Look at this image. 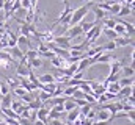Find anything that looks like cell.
Instances as JSON below:
<instances>
[{"label": "cell", "mask_w": 135, "mask_h": 125, "mask_svg": "<svg viewBox=\"0 0 135 125\" xmlns=\"http://www.w3.org/2000/svg\"><path fill=\"white\" fill-rule=\"evenodd\" d=\"M91 5H94L93 2H88V3H85L83 6H80V8H77V9H74L72 11V14H71V20H69V27H74V25H77V24H80L82 20H83V17L88 14V11L91 9Z\"/></svg>", "instance_id": "cell-1"}, {"label": "cell", "mask_w": 135, "mask_h": 125, "mask_svg": "<svg viewBox=\"0 0 135 125\" xmlns=\"http://www.w3.org/2000/svg\"><path fill=\"white\" fill-rule=\"evenodd\" d=\"M14 62L13 56L5 52V50H0V69H9V66Z\"/></svg>", "instance_id": "cell-2"}, {"label": "cell", "mask_w": 135, "mask_h": 125, "mask_svg": "<svg viewBox=\"0 0 135 125\" xmlns=\"http://www.w3.org/2000/svg\"><path fill=\"white\" fill-rule=\"evenodd\" d=\"M52 42L57 45V47H61V49H66V50H69L71 49V39L68 38L66 34L65 36H54V39H52Z\"/></svg>", "instance_id": "cell-3"}, {"label": "cell", "mask_w": 135, "mask_h": 125, "mask_svg": "<svg viewBox=\"0 0 135 125\" xmlns=\"http://www.w3.org/2000/svg\"><path fill=\"white\" fill-rule=\"evenodd\" d=\"M66 36L72 41V39H75V38H79L80 34H83V30H82V25L80 24H77V25H74V27H69L66 28Z\"/></svg>", "instance_id": "cell-4"}, {"label": "cell", "mask_w": 135, "mask_h": 125, "mask_svg": "<svg viewBox=\"0 0 135 125\" xmlns=\"http://www.w3.org/2000/svg\"><path fill=\"white\" fill-rule=\"evenodd\" d=\"M94 121H98V122H110V121H113V114H110L107 110H99V111H96V119Z\"/></svg>", "instance_id": "cell-5"}, {"label": "cell", "mask_w": 135, "mask_h": 125, "mask_svg": "<svg viewBox=\"0 0 135 125\" xmlns=\"http://www.w3.org/2000/svg\"><path fill=\"white\" fill-rule=\"evenodd\" d=\"M116 47H127V45H134V38H127V36H118L115 41Z\"/></svg>", "instance_id": "cell-6"}, {"label": "cell", "mask_w": 135, "mask_h": 125, "mask_svg": "<svg viewBox=\"0 0 135 125\" xmlns=\"http://www.w3.org/2000/svg\"><path fill=\"white\" fill-rule=\"evenodd\" d=\"M30 67L28 66H25V64H17V69H16V75L19 77V78H27L28 77V74H30Z\"/></svg>", "instance_id": "cell-7"}, {"label": "cell", "mask_w": 135, "mask_h": 125, "mask_svg": "<svg viewBox=\"0 0 135 125\" xmlns=\"http://www.w3.org/2000/svg\"><path fill=\"white\" fill-rule=\"evenodd\" d=\"M47 116H49V108L41 106L39 110H36V121H42L46 124L47 122Z\"/></svg>", "instance_id": "cell-8"}, {"label": "cell", "mask_w": 135, "mask_h": 125, "mask_svg": "<svg viewBox=\"0 0 135 125\" xmlns=\"http://www.w3.org/2000/svg\"><path fill=\"white\" fill-rule=\"evenodd\" d=\"M8 53L13 56V60H21L22 56H24V50L19 47V45H16V47H11V49H8Z\"/></svg>", "instance_id": "cell-9"}, {"label": "cell", "mask_w": 135, "mask_h": 125, "mask_svg": "<svg viewBox=\"0 0 135 125\" xmlns=\"http://www.w3.org/2000/svg\"><path fill=\"white\" fill-rule=\"evenodd\" d=\"M132 94H134V88H132V86H123V88L118 91L116 97H118V98H126V97H129V95H132Z\"/></svg>", "instance_id": "cell-10"}, {"label": "cell", "mask_w": 135, "mask_h": 125, "mask_svg": "<svg viewBox=\"0 0 135 125\" xmlns=\"http://www.w3.org/2000/svg\"><path fill=\"white\" fill-rule=\"evenodd\" d=\"M38 81L41 85H50V83H55V75L54 74H44L41 77H38Z\"/></svg>", "instance_id": "cell-11"}, {"label": "cell", "mask_w": 135, "mask_h": 125, "mask_svg": "<svg viewBox=\"0 0 135 125\" xmlns=\"http://www.w3.org/2000/svg\"><path fill=\"white\" fill-rule=\"evenodd\" d=\"M90 66H91V60L85 56V58H82L80 61L77 62V72H83V70H86Z\"/></svg>", "instance_id": "cell-12"}, {"label": "cell", "mask_w": 135, "mask_h": 125, "mask_svg": "<svg viewBox=\"0 0 135 125\" xmlns=\"http://www.w3.org/2000/svg\"><path fill=\"white\" fill-rule=\"evenodd\" d=\"M99 53H102L101 45L91 47V49H86V50H85V56H86V58H93V56H96V55H99Z\"/></svg>", "instance_id": "cell-13"}, {"label": "cell", "mask_w": 135, "mask_h": 125, "mask_svg": "<svg viewBox=\"0 0 135 125\" xmlns=\"http://www.w3.org/2000/svg\"><path fill=\"white\" fill-rule=\"evenodd\" d=\"M119 74H121V77H134L135 75L134 66H123Z\"/></svg>", "instance_id": "cell-14"}, {"label": "cell", "mask_w": 135, "mask_h": 125, "mask_svg": "<svg viewBox=\"0 0 135 125\" xmlns=\"http://www.w3.org/2000/svg\"><path fill=\"white\" fill-rule=\"evenodd\" d=\"M0 98H2V102H0V110L11 106V102H13V95H11V94H6V95H3V97H0Z\"/></svg>", "instance_id": "cell-15"}, {"label": "cell", "mask_w": 135, "mask_h": 125, "mask_svg": "<svg viewBox=\"0 0 135 125\" xmlns=\"http://www.w3.org/2000/svg\"><path fill=\"white\" fill-rule=\"evenodd\" d=\"M79 116H80V110H79V108L75 106L74 110L68 111V122H69V124H72V122H74V121H75V119H77Z\"/></svg>", "instance_id": "cell-16"}, {"label": "cell", "mask_w": 135, "mask_h": 125, "mask_svg": "<svg viewBox=\"0 0 135 125\" xmlns=\"http://www.w3.org/2000/svg\"><path fill=\"white\" fill-rule=\"evenodd\" d=\"M134 77H121L118 80V85L123 88V86H134Z\"/></svg>", "instance_id": "cell-17"}, {"label": "cell", "mask_w": 135, "mask_h": 125, "mask_svg": "<svg viewBox=\"0 0 135 125\" xmlns=\"http://www.w3.org/2000/svg\"><path fill=\"white\" fill-rule=\"evenodd\" d=\"M24 56H25L27 61H30V60H33V58H39V53H38L36 49H28V50L24 52Z\"/></svg>", "instance_id": "cell-18"}, {"label": "cell", "mask_w": 135, "mask_h": 125, "mask_svg": "<svg viewBox=\"0 0 135 125\" xmlns=\"http://www.w3.org/2000/svg\"><path fill=\"white\" fill-rule=\"evenodd\" d=\"M129 14H132V6H129V5H121V9H119V13L116 14V17H123V16H129Z\"/></svg>", "instance_id": "cell-19"}, {"label": "cell", "mask_w": 135, "mask_h": 125, "mask_svg": "<svg viewBox=\"0 0 135 125\" xmlns=\"http://www.w3.org/2000/svg\"><path fill=\"white\" fill-rule=\"evenodd\" d=\"M41 106H44V105H42V102H41L39 98H33V100H32V102L27 105V108H28V110H33V111L39 110Z\"/></svg>", "instance_id": "cell-20"}, {"label": "cell", "mask_w": 135, "mask_h": 125, "mask_svg": "<svg viewBox=\"0 0 135 125\" xmlns=\"http://www.w3.org/2000/svg\"><path fill=\"white\" fill-rule=\"evenodd\" d=\"M16 41H17V45H27L28 49H33V47H32V42H30V38H25V36L21 34Z\"/></svg>", "instance_id": "cell-21"}, {"label": "cell", "mask_w": 135, "mask_h": 125, "mask_svg": "<svg viewBox=\"0 0 135 125\" xmlns=\"http://www.w3.org/2000/svg\"><path fill=\"white\" fill-rule=\"evenodd\" d=\"M101 22H102L104 28H110V30H113V27L116 25V19H107L105 17V19H102Z\"/></svg>", "instance_id": "cell-22"}, {"label": "cell", "mask_w": 135, "mask_h": 125, "mask_svg": "<svg viewBox=\"0 0 135 125\" xmlns=\"http://www.w3.org/2000/svg\"><path fill=\"white\" fill-rule=\"evenodd\" d=\"M113 31H115L118 36H126V27H124L123 24H119L118 20H116V25L113 27Z\"/></svg>", "instance_id": "cell-23"}, {"label": "cell", "mask_w": 135, "mask_h": 125, "mask_svg": "<svg viewBox=\"0 0 135 125\" xmlns=\"http://www.w3.org/2000/svg\"><path fill=\"white\" fill-rule=\"evenodd\" d=\"M27 66H28L30 69H39V67L42 66V61H41V58H33V60L27 61Z\"/></svg>", "instance_id": "cell-24"}, {"label": "cell", "mask_w": 135, "mask_h": 125, "mask_svg": "<svg viewBox=\"0 0 135 125\" xmlns=\"http://www.w3.org/2000/svg\"><path fill=\"white\" fill-rule=\"evenodd\" d=\"M121 89V86L118 85V81L115 83H108L107 85V92H112V94H118V91Z\"/></svg>", "instance_id": "cell-25"}, {"label": "cell", "mask_w": 135, "mask_h": 125, "mask_svg": "<svg viewBox=\"0 0 135 125\" xmlns=\"http://www.w3.org/2000/svg\"><path fill=\"white\" fill-rule=\"evenodd\" d=\"M74 108H75L74 100H72V98H66V102L63 103V111L68 113V111H71V110H74Z\"/></svg>", "instance_id": "cell-26"}, {"label": "cell", "mask_w": 135, "mask_h": 125, "mask_svg": "<svg viewBox=\"0 0 135 125\" xmlns=\"http://www.w3.org/2000/svg\"><path fill=\"white\" fill-rule=\"evenodd\" d=\"M93 9H94V14H96V22H101L102 19H105V11L104 9L98 8V6H94Z\"/></svg>", "instance_id": "cell-27"}, {"label": "cell", "mask_w": 135, "mask_h": 125, "mask_svg": "<svg viewBox=\"0 0 135 125\" xmlns=\"http://www.w3.org/2000/svg\"><path fill=\"white\" fill-rule=\"evenodd\" d=\"M102 33H104V34H105L110 41H115V39L118 38V34H116L113 30H110V28H104V27H102Z\"/></svg>", "instance_id": "cell-28"}, {"label": "cell", "mask_w": 135, "mask_h": 125, "mask_svg": "<svg viewBox=\"0 0 135 125\" xmlns=\"http://www.w3.org/2000/svg\"><path fill=\"white\" fill-rule=\"evenodd\" d=\"M101 47H102V52H113V50L116 49V45H115L113 41H108L105 45H101Z\"/></svg>", "instance_id": "cell-29"}, {"label": "cell", "mask_w": 135, "mask_h": 125, "mask_svg": "<svg viewBox=\"0 0 135 125\" xmlns=\"http://www.w3.org/2000/svg\"><path fill=\"white\" fill-rule=\"evenodd\" d=\"M98 22H80V25H82V30H83V33H86L88 30H91L94 25H96Z\"/></svg>", "instance_id": "cell-30"}, {"label": "cell", "mask_w": 135, "mask_h": 125, "mask_svg": "<svg viewBox=\"0 0 135 125\" xmlns=\"http://www.w3.org/2000/svg\"><path fill=\"white\" fill-rule=\"evenodd\" d=\"M119 9H121V3H113V5H110L108 13H112L113 16H116V14L119 13Z\"/></svg>", "instance_id": "cell-31"}, {"label": "cell", "mask_w": 135, "mask_h": 125, "mask_svg": "<svg viewBox=\"0 0 135 125\" xmlns=\"http://www.w3.org/2000/svg\"><path fill=\"white\" fill-rule=\"evenodd\" d=\"M38 98H39V100L42 102V105H44V103H46L47 100H50V98H52V95H50L49 92H44V91H39V97H38Z\"/></svg>", "instance_id": "cell-32"}, {"label": "cell", "mask_w": 135, "mask_h": 125, "mask_svg": "<svg viewBox=\"0 0 135 125\" xmlns=\"http://www.w3.org/2000/svg\"><path fill=\"white\" fill-rule=\"evenodd\" d=\"M49 119H61L63 117V113H57V111H54V110H49V116H47Z\"/></svg>", "instance_id": "cell-33"}, {"label": "cell", "mask_w": 135, "mask_h": 125, "mask_svg": "<svg viewBox=\"0 0 135 125\" xmlns=\"http://www.w3.org/2000/svg\"><path fill=\"white\" fill-rule=\"evenodd\" d=\"M75 89H77L75 86H68L66 89H63V95H65V97H71L72 94L75 92Z\"/></svg>", "instance_id": "cell-34"}, {"label": "cell", "mask_w": 135, "mask_h": 125, "mask_svg": "<svg viewBox=\"0 0 135 125\" xmlns=\"http://www.w3.org/2000/svg\"><path fill=\"white\" fill-rule=\"evenodd\" d=\"M13 94H14V95H17V97H22V95H25V94H27V91H25L24 88L17 86V88H14V89H13Z\"/></svg>", "instance_id": "cell-35"}, {"label": "cell", "mask_w": 135, "mask_h": 125, "mask_svg": "<svg viewBox=\"0 0 135 125\" xmlns=\"http://www.w3.org/2000/svg\"><path fill=\"white\" fill-rule=\"evenodd\" d=\"M6 85H8V88H17L19 86V81L17 80H13V78H6Z\"/></svg>", "instance_id": "cell-36"}, {"label": "cell", "mask_w": 135, "mask_h": 125, "mask_svg": "<svg viewBox=\"0 0 135 125\" xmlns=\"http://www.w3.org/2000/svg\"><path fill=\"white\" fill-rule=\"evenodd\" d=\"M21 98H22V102H27V103H30V102L33 100L35 97H33V94H32V92H27L25 95H22Z\"/></svg>", "instance_id": "cell-37"}, {"label": "cell", "mask_w": 135, "mask_h": 125, "mask_svg": "<svg viewBox=\"0 0 135 125\" xmlns=\"http://www.w3.org/2000/svg\"><path fill=\"white\" fill-rule=\"evenodd\" d=\"M21 6L25 8V9H30L32 5H30V0H21Z\"/></svg>", "instance_id": "cell-38"}, {"label": "cell", "mask_w": 135, "mask_h": 125, "mask_svg": "<svg viewBox=\"0 0 135 125\" xmlns=\"http://www.w3.org/2000/svg\"><path fill=\"white\" fill-rule=\"evenodd\" d=\"M71 78L72 80H83V72H75Z\"/></svg>", "instance_id": "cell-39"}, {"label": "cell", "mask_w": 135, "mask_h": 125, "mask_svg": "<svg viewBox=\"0 0 135 125\" xmlns=\"http://www.w3.org/2000/svg\"><path fill=\"white\" fill-rule=\"evenodd\" d=\"M127 119L131 121V124H134V122H135V113H134V110H132V111H127Z\"/></svg>", "instance_id": "cell-40"}, {"label": "cell", "mask_w": 135, "mask_h": 125, "mask_svg": "<svg viewBox=\"0 0 135 125\" xmlns=\"http://www.w3.org/2000/svg\"><path fill=\"white\" fill-rule=\"evenodd\" d=\"M124 5H129V6H134V0H123Z\"/></svg>", "instance_id": "cell-41"}, {"label": "cell", "mask_w": 135, "mask_h": 125, "mask_svg": "<svg viewBox=\"0 0 135 125\" xmlns=\"http://www.w3.org/2000/svg\"><path fill=\"white\" fill-rule=\"evenodd\" d=\"M33 125H46V124H44L42 121H35V122H33Z\"/></svg>", "instance_id": "cell-42"}, {"label": "cell", "mask_w": 135, "mask_h": 125, "mask_svg": "<svg viewBox=\"0 0 135 125\" xmlns=\"http://www.w3.org/2000/svg\"><path fill=\"white\" fill-rule=\"evenodd\" d=\"M3 36H5V34H3V33H2V31H0V41H2V39H3Z\"/></svg>", "instance_id": "cell-43"}, {"label": "cell", "mask_w": 135, "mask_h": 125, "mask_svg": "<svg viewBox=\"0 0 135 125\" xmlns=\"http://www.w3.org/2000/svg\"><path fill=\"white\" fill-rule=\"evenodd\" d=\"M0 125H6V124H5V122H3V121H0Z\"/></svg>", "instance_id": "cell-44"}, {"label": "cell", "mask_w": 135, "mask_h": 125, "mask_svg": "<svg viewBox=\"0 0 135 125\" xmlns=\"http://www.w3.org/2000/svg\"><path fill=\"white\" fill-rule=\"evenodd\" d=\"M61 2H63V3H65V2H69V0H61Z\"/></svg>", "instance_id": "cell-45"}]
</instances>
